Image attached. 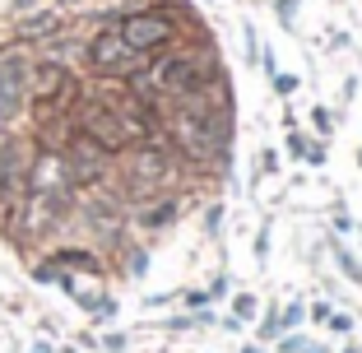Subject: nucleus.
Returning <instances> with one entry per match:
<instances>
[{"mask_svg": "<svg viewBox=\"0 0 362 353\" xmlns=\"http://www.w3.org/2000/svg\"><path fill=\"white\" fill-rule=\"evenodd\" d=\"M181 139L195 158H214L223 149V117H209V112H186L181 117Z\"/></svg>", "mask_w": 362, "mask_h": 353, "instance_id": "1", "label": "nucleus"}, {"mask_svg": "<svg viewBox=\"0 0 362 353\" xmlns=\"http://www.w3.org/2000/svg\"><path fill=\"white\" fill-rule=\"evenodd\" d=\"M88 61L98 65V70H135V65H144V52H135V47L121 37V28L103 33V37H93V47H88Z\"/></svg>", "mask_w": 362, "mask_h": 353, "instance_id": "2", "label": "nucleus"}, {"mask_svg": "<svg viewBox=\"0 0 362 353\" xmlns=\"http://www.w3.org/2000/svg\"><path fill=\"white\" fill-rule=\"evenodd\" d=\"M172 33V19H163V14H130L126 23H121V37H126L135 52H149V47L168 42Z\"/></svg>", "mask_w": 362, "mask_h": 353, "instance_id": "3", "label": "nucleus"}, {"mask_svg": "<svg viewBox=\"0 0 362 353\" xmlns=\"http://www.w3.org/2000/svg\"><path fill=\"white\" fill-rule=\"evenodd\" d=\"M153 79H158L163 88H172V93H200V84H204L200 65H195V61H186V56L158 61V65H153Z\"/></svg>", "mask_w": 362, "mask_h": 353, "instance_id": "4", "label": "nucleus"}, {"mask_svg": "<svg viewBox=\"0 0 362 353\" xmlns=\"http://www.w3.org/2000/svg\"><path fill=\"white\" fill-rule=\"evenodd\" d=\"M14 204H23V149L5 144L0 149V209H14Z\"/></svg>", "mask_w": 362, "mask_h": 353, "instance_id": "5", "label": "nucleus"}, {"mask_svg": "<svg viewBox=\"0 0 362 353\" xmlns=\"http://www.w3.org/2000/svg\"><path fill=\"white\" fill-rule=\"evenodd\" d=\"M23 79H28L23 61L19 56H5L0 61V121H14V112L23 103Z\"/></svg>", "mask_w": 362, "mask_h": 353, "instance_id": "6", "label": "nucleus"}, {"mask_svg": "<svg viewBox=\"0 0 362 353\" xmlns=\"http://www.w3.org/2000/svg\"><path fill=\"white\" fill-rule=\"evenodd\" d=\"M65 88H70V75L61 65H37V75H33V93L37 98H61Z\"/></svg>", "mask_w": 362, "mask_h": 353, "instance_id": "7", "label": "nucleus"}, {"mask_svg": "<svg viewBox=\"0 0 362 353\" xmlns=\"http://www.w3.org/2000/svg\"><path fill=\"white\" fill-rule=\"evenodd\" d=\"M56 23H61L56 14H42V19H28V23H23V33H52Z\"/></svg>", "mask_w": 362, "mask_h": 353, "instance_id": "8", "label": "nucleus"}]
</instances>
